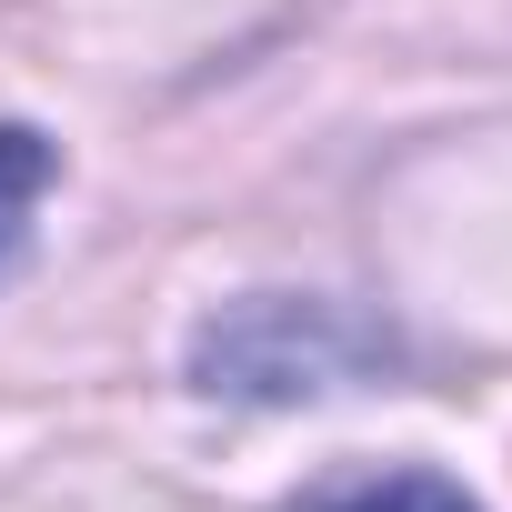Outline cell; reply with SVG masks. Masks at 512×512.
<instances>
[{
    "instance_id": "3",
    "label": "cell",
    "mask_w": 512,
    "mask_h": 512,
    "mask_svg": "<svg viewBox=\"0 0 512 512\" xmlns=\"http://www.w3.org/2000/svg\"><path fill=\"white\" fill-rule=\"evenodd\" d=\"M312 512H482V502L462 482H442V472H362V482L322 492Z\"/></svg>"
},
{
    "instance_id": "2",
    "label": "cell",
    "mask_w": 512,
    "mask_h": 512,
    "mask_svg": "<svg viewBox=\"0 0 512 512\" xmlns=\"http://www.w3.org/2000/svg\"><path fill=\"white\" fill-rule=\"evenodd\" d=\"M61 181V151L31 131V121H0V282L21 272V251H31V221Z\"/></svg>"
},
{
    "instance_id": "1",
    "label": "cell",
    "mask_w": 512,
    "mask_h": 512,
    "mask_svg": "<svg viewBox=\"0 0 512 512\" xmlns=\"http://www.w3.org/2000/svg\"><path fill=\"white\" fill-rule=\"evenodd\" d=\"M372 362H382V332H362V322L332 312V302H292V292L231 302V312L201 322V342H191V382H201V392H241V402L342 392V382L372 372Z\"/></svg>"
}]
</instances>
